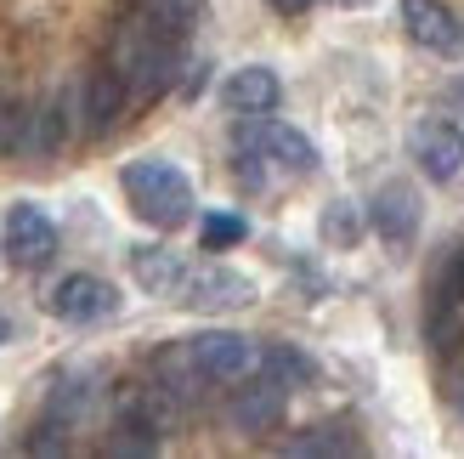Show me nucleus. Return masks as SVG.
I'll use <instances>...</instances> for the list:
<instances>
[{
  "instance_id": "nucleus-1",
  "label": "nucleus",
  "mask_w": 464,
  "mask_h": 459,
  "mask_svg": "<svg viewBox=\"0 0 464 459\" xmlns=\"http://www.w3.org/2000/svg\"><path fill=\"white\" fill-rule=\"evenodd\" d=\"M176 63H181V17L170 12V0L120 17L113 45H108V68L125 80L130 97H159L170 85Z\"/></svg>"
},
{
  "instance_id": "nucleus-2",
  "label": "nucleus",
  "mask_w": 464,
  "mask_h": 459,
  "mask_svg": "<svg viewBox=\"0 0 464 459\" xmlns=\"http://www.w3.org/2000/svg\"><path fill=\"white\" fill-rule=\"evenodd\" d=\"M120 188L130 199V210L148 227H159V233H176V227L193 216V181L181 176L170 159H130L120 171Z\"/></svg>"
},
{
  "instance_id": "nucleus-3",
  "label": "nucleus",
  "mask_w": 464,
  "mask_h": 459,
  "mask_svg": "<svg viewBox=\"0 0 464 459\" xmlns=\"http://www.w3.org/2000/svg\"><path fill=\"white\" fill-rule=\"evenodd\" d=\"M238 142L255 148L261 159H272V165H277V171H289V176H312V171H317V148H312V136H300L295 125L272 120V113H249V125L238 131Z\"/></svg>"
},
{
  "instance_id": "nucleus-4",
  "label": "nucleus",
  "mask_w": 464,
  "mask_h": 459,
  "mask_svg": "<svg viewBox=\"0 0 464 459\" xmlns=\"http://www.w3.org/2000/svg\"><path fill=\"white\" fill-rule=\"evenodd\" d=\"M188 352L193 363L204 369V380H221V386H238L249 375H261V347L244 335H232V329H204L188 340Z\"/></svg>"
},
{
  "instance_id": "nucleus-5",
  "label": "nucleus",
  "mask_w": 464,
  "mask_h": 459,
  "mask_svg": "<svg viewBox=\"0 0 464 459\" xmlns=\"http://www.w3.org/2000/svg\"><path fill=\"white\" fill-rule=\"evenodd\" d=\"M45 307H52V317H63V324H102V317L120 312V289L108 278H97V272H68L63 284H52Z\"/></svg>"
},
{
  "instance_id": "nucleus-6",
  "label": "nucleus",
  "mask_w": 464,
  "mask_h": 459,
  "mask_svg": "<svg viewBox=\"0 0 464 459\" xmlns=\"http://www.w3.org/2000/svg\"><path fill=\"white\" fill-rule=\"evenodd\" d=\"M52 256H57V221L29 199L12 204L6 210V261L23 267V272H40Z\"/></svg>"
},
{
  "instance_id": "nucleus-7",
  "label": "nucleus",
  "mask_w": 464,
  "mask_h": 459,
  "mask_svg": "<svg viewBox=\"0 0 464 459\" xmlns=\"http://www.w3.org/2000/svg\"><path fill=\"white\" fill-rule=\"evenodd\" d=\"M408 153H413V165H420L430 181H459L464 171V131L453 120H420L408 131Z\"/></svg>"
},
{
  "instance_id": "nucleus-8",
  "label": "nucleus",
  "mask_w": 464,
  "mask_h": 459,
  "mask_svg": "<svg viewBox=\"0 0 464 459\" xmlns=\"http://www.w3.org/2000/svg\"><path fill=\"white\" fill-rule=\"evenodd\" d=\"M188 312H244L249 301H255V284L244 278V272H232V267H198V272H188V284H181V295H176Z\"/></svg>"
},
{
  "instance_id": "nucleus-9",
  "label": "nucleus",
  "mask_w": 464,
  "mask_h": 459,
  "mask_svg": "<svg viewBox=\"0 0 464 459\" xmlns=\"http://www.w3.org/2000/svg\"><path fill=\"white\" fill-rule=\"evenodd\" d=\"M402 29L436 57H464V23L448 0H402Z\"/></svg>"
},
{
  "instance_id": "nucleus-10",
  "label": "nucleus",
  "mask_w": 464,
  "mask_h": 459,
  "mask_svg": "<svg viewBox=\"0 0 464 459\" xmlns=\"http://www.w3.org/2000/svg\"><path fill=\"white\" fill-rule=\"evenodd\" d=\"M368 227L385 244H413V233H420V193L408 181H380V193L368 199Z\"/></svg>"
},
{
  "instance_id": "nucleus-11",
  "label": "nucleus",
  "mask_w": 464,
  "mask_h": 459,
  "mask_svg": "<svg viewBox=\"0 0 464 459\" xmlns=\"http://www.w3.org/2000/svg\"><path fill=\"white\" fill-rule=\"evenodd\" d=\"M188 261L176 256V249H165V244H136L130 249V278L142 284L148 295H159V301H176L181 295V284H188Z\"/></svg>"
},
{
  "instance_id": "nucleus-12",
  "label": "nucleus",
  "mask_w": 464,
  "mask_h": 459,
  "mask_svg": "<svg viewBox=\"0 0 464 459\" xmlns=\"http://www.w3.org/2000/svg\"><path fill=\"white\" fill-rule=\"evenodd\" d=\"M284 403H289V392H284L277 380H266V375H261L255 386H244V392L232 397L227 415H232V425H238V431L261 437V431H277V425H284Z\"/></svg>"
},
{
  "instance_id": "nucleus-13",
  "label": "nucleus",
  "mask_w": 464,
  "mask_h": 459,
  "mask_svg": "<svg viewBox=\"0 0 464 459\" xmlns=\"http://www.w3.org/2000/svg\"><path fill=\"white\" fill-rule=\"evenodd\" d=\"M277 97H284V85H277V74H272V68H261V63L232 68V80L221 85V103L232 113H244V120H249V113H272Z\"/></svg>"
},
{
  "instance_id": "nucleus-14",
  "label": "nucleus",
  "mask_w": 464,
  "mask_h": 459,
  "mask_svg": "<svg viewBox=\"0 0 464 459\" xmlns=\"http://www.w3.org/2000/svg\"><path fill=\"white\" fill-rule=\"evenodd\" d=\"M125 97H130V91H125V80L113 74L108 63H102V68H91V80H85V113H91V125H97V131L113 125V113L125 108Z\"/></svg>"
},
{
  "instance_id": "nucleus-15",
  "label": "nucleus",
  "mask_w": 464,
  "mask_h": 459,
  "mask_svg": "<svg viewBox=\"0 0 464 459\" xmlns=\"http://www.w3.org/2000/svg\"><path fill=\"white\" fill-rule=\"evenodd\" d=\"M261 375L277 380L284 392H300V386H306L317 369H312L306 352H295V347H284V340H272V347H261Z\"/></svg>"
},
{
  "instance_id": "nucleus-16",
  "label": "nucleus",
  "mask_w": 464,
  "mask_h": 459,
  "mask_svg": "<svg viewBox=\"0 0 464 459\" xmlns=\"http://www.w3.org/2000/svg\"><path fill=\"white\" fill-rule=\"evenodd\" d=\"M317 233H323V244L329 249H357V239H362V210L352 199H329L323 204V216H317Z\"/></svg>"
},
{
  "instance_id": "nucleus-17",
  "label": "nucleus",
  "mask_w": 464,
  "mask_h": 459,
  "mask_svg": "<svg viewBox=\"0 0 464 459\" xmlns=\"http://www.w3.org/2000/svg\"><path fill=\"white\" fill-rule=\"evenodd\" d=\"M284 454H357V437H352V425H312L300 437H289Z\"/></svg>"
},
{
  "instance_id": "nucleus-18",
  "label": "nucleus",
  "mask_w": 464,
  "mask_h": 459,
  "mask_svg": "<svg viewBox=\"0 0 464 459\" xmlns=\"http://www.w3.org/2000/svg\"><path fill=\"white\" fill-rule=\"evenodd\" d=\"M244 216H232V210H210L198 221V239H204V249H232V244H244Z\"/></svg>"
},
{
  "instance_id": "nucleus-19",
  "label": "nucleus",
  "mask_w": 464,
  "mask_h": 459,
  "mask_svg": "<svg viewBox=\"0 0 464 459\" xmlns=\"http://www.w3.org/2000/svg\"><path fill=\"white\" fill-rule=\"evenodd\" d=\"M29 125H34V113H23V108H12V103H0V153L29 148Z\"/></svg>"
},
{
  "instance_id": "nucleus-20",
  "label": "nucleus",
  "mask_w": 464,
  "mask_h": 459,
  "mask_svg": "<svg viewBox=\"0 0 464 459\" xmlns=\"http://www.w3.org/2000/svg\"><path fill=\"white\" fill-rule=\"evenodd\" d=\"M266 6H272L277 17H300V12H306V6H312V0H266Z\"/></svg>"
},
{
  "instance_id": "nucleus-21",
  "label": "nucleus",
  "mask_w": 464,
  "mask_h": 459,
  "mask_svg": "<svg viewBox=\"0 0 464 459\" xmlns=\"http://www.w3.org/2000/svg\"><path fill=\"white\" fill-rule=\"evenodd\" d=\"M6 340H12V317L0 312V347H6Z\"/></svg>"
},
{
  "instance_id": "nucleus-22",
  "label": "nucleus",
  "mask_w": 464,
  "mask_h": 459,
  "mask_svg": "<svg viewBox=\"0 0 464 459\" xmlns=\"http://www.w3.org/2000/svg\"><path fill=\"white\" fill-rule=\"evenodd\" d=\"M329 6H368V0H329Z\"/></svg>"
},
{
  "instance_id": "nucleus-23",
  "label": "nucleus",
  "mask_w": 464,
  "mask_h": 459,
  "mask_svg": "<svg viewBox=\"0 0 464 459\" xmlns=\"http://www.w3.org/2000/svg\"><path fill=\"white\" fill-rule=\"evenodd\" d=\"M459 408H464V386H459Z\"/></svg>"
}]
</instances>
